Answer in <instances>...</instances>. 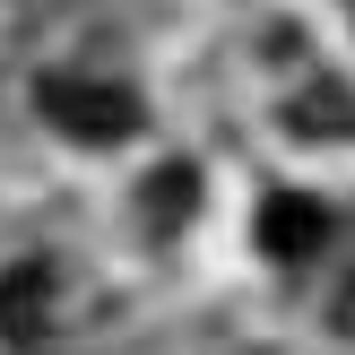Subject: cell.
Wrapping results in <instances>:
<instances>
[{
	"instance_id": "cell-1",
	"label": "cell",
	"mask_w": 355,
	"mask_h": 355,
	"mask_svg": "<svg viewBox=\"0 0 355 355\" xmlns=\"http://www.w3.org/2000/svg\"><path fill=\"white\" fill-rule=\"evenodd\" d=\"M35 104H44L52 130L87 139V148H113V139L139 130V96L113 78H69V69H52V78H35Z\"/></svg>"
},
{
	"instance_id": "cell-2",
	"label": "cell",
	"mask_w": 355,
	"mask_h": 355,
	"mask_svg": "<svg viewBox=\"0 0 355 355\" xmlns=\"http://www.w3.org/2000/svg\"><path fill=\"white\" fill-rule=\"evenodd\" d=\"M61 269H44V260H17L9 277H0V338L17 347H44V329L61 321Z\"/></svg>"
},
{
	"instance_id": "cell-3",
	"label": "cell",
	"mask_w": 355,
	"mask_h": 355,
	"mask_svg": "<svg viewBox=\"0 0 355 355\" xmlns=\"http://www.w3.org/2000/svg\"><path fill=\"white\" fill-rule=\"evenodd\" d=\"M329 243V208L304 200V191H269L260 200V252L269 260H312Z\"/></svg>"
},
{
	"instance_id": "cell-4",
	"label": "cell",
	"mask_w": 355,
	"mask_h": 355,
	"mask_svg": "<svg viewBox=\"0 0 355 355\" xmlns=\"http://www.w3.org/2000/svg\"><path fill=\"white\" fill-rule=\"evenodd\" d=\"M286 121H295V130H304V139H347L355 130V104H347V87H312V96H295L286 104Z\"/></svg>"
},
{
	"instance_id": "cell-5",
	"label": "cell",
	"mask_w": 355,
	"mask_h": 355,
	"mask_svg": "<svg viewBox=\"0 0 355 355\" xmlns=\"http://www.w3.org/2000/svg\"><path fill=\"white\" fill-rule=\"evenodd\" d=\"M338 329H347V338H355V286L338 295Z\"/></svg>"
}]
</instances>
